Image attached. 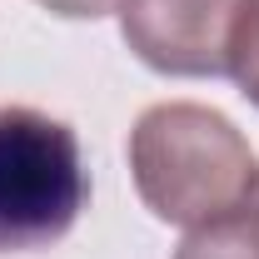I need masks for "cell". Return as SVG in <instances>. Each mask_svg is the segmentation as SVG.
<instances>
[{
  "mask_svg": "<svg viewBox=\"0 0 259 259\" xmlns=\"http://www.w3.org/2000/svg\"><path fill=\"white\" fill-rule=\"evenodd\" d=\"M175 259H259V164L229 209L194 225L180 239Z\"/></svg>",
  "mask_w": 259,
  "mask_h": 259,
  "instance_id": "obj_4",
  "label": "cell"
},
{
  "mask_svg": "<svg viewBox=\"0 0 259 259\" xmlns=\"http://www.w3.org/2000/svg\"><path fill=\"white\" fill-rule=\"evenodd\" d=\"M130 175L155 220L194 229L244 194L254 155L229 115L194 100H169L135 120Z\"/></svg>",
  "mask_w": 259,
  "mask_h": 259,
  "instance_id": "obj_1",
  "label": "cell"
},
{
  "mask_svg": "<svg viewBox=\"0 0 259 259\" xmlns=\"http://www.w3.org/2000/svg\"><path fill=\"white\" fill-rule=\"evenodd\" d=\"M35 5H45L50 15H65V20H100V15H110L120 0H35Z\"/></svg>",
  "mask_w": 259,
  "mask_h": 259,
  "instance_id": "obj_6",
  "label": "cell"
},
{
  "mask_svg": "<svg viewBox=\"0 0 259 259\" xmlns=\"http://www.w3.org/2000/svg\"><path fill=\"white\" fill-rule=\"evenodd\" d=\"M244 0H120L125 45L160 75H229V40Z\"/></svg>",
  "mask_w": 259,
  "mask_h": 259,
  "instance_id": "obj_3",
  "label": "cell"
},
{
  "mask_svg": "<svg viewBox=\"0 0 259 259\" xmlns=\"http://www.w3.org/2000/svg\"><path fill=\"white\" fill-rule=\"evenodd\" d=\"M85 199L75 130L30 105H0V254L50 249L75 229Z\"/></svg>",
  "mask_w": 259,
  "mask_h": 259,
  "instance_id": "obj_2",
  "label": "cell"
},
{
  "mask_svg": "<svg viewBox=\"0 0 259 259\" xmlns=\"http://www.w3.org/2000/svg\"><path fill=\"white\" fill-rule=\"evenodd\" d=\"M229 75H234L239 95L259 110V0H244L239 5L234 40H229Z\"/></svg>",
  "mask_w": 259,
  "mask_h": 259,
  "instance_id": "obj_5",
  "label": "cell"
}]
</instances>
